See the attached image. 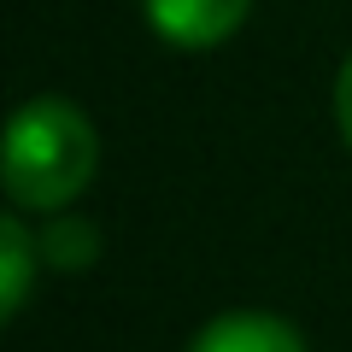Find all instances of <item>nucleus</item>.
Instances as JSON below:
<instances>
[{
    "mask_svg": "<svg viewBox=\"0 0 352 352\" xmlns=\"http://www.w3.org/2000/svg\"><path fill=\"white\" fill-rule=\"evenodd\" d=\"M100 176V129L65 94H36L6 124V159H0V188L6 206L30 217L71 212Z\"/></svg>",
    "mask_w": 352,
    "mask_h": 352,
    "instance_id": "nucleus-1",
    "label": "nucleus"
},
{
    "mask_svg": "<svg viewBox=\"0 0 352 352\" xmlns=\"http://www.w3.org/2000/svg\"><path fill=\"white\" fill-rule=\"evenodd\" d=\"M252 0H141L147 30L176 53H212L241 36Z\"/></svg>",
    "mask_w": 352,
    "mask_h": 352,
    "instance_id": "nucleus-2",
    "label": "nucleus"
},
{
    "mask_svg": "<svg viewBox=\"0 0 352 352\" xmlns=\"http://www.w3.org/2000/svg\"><path fill=\"white\" fill-rule=\"evenodd\" d=\"M182 352H311V346L282 311L241 305V311H217L212 323H200Z\"/></svg>",
    "mask_w": 352,
    "mask_h": 352,
    "instance_id": "nucleus-3",
    "label": "nucleus"
},
{
    "mask_svg": "<svg viewBox=\"0 0 352 352\" xmlns=\"http://www.w3.org/2000/svg\"><path fill=\"white\" fill-rule=\"evenodd\" d=\"M41 270H47V258H41V235L30 229V212H6L0 217V317L6 323L24 317Z\"/></svg>",
    "mask_w": 352,
    "mask_h": 352,
    "instance_id": "nucleus-4",
    "label": "nucleus"
},
{
    "mask_svg": "<svg viewBox=\"0 0 352 352\" xmlns=\"http://www.w3.org/2000/svg\"><path fill=\"white\" fill-rule=\"evenodd\" d=\"M41 258H47V270H71L76 276V270H88L100 258V229L76 212H53L47 229H41Z\"/></svg>",
    "mask_w": 352,
    "mask_h": 352,
    "instance_id": "nucleus-5",
    "label": "nucleus"
},
{
    "mask_svg": "<svg viewBox=\"0 0 352 352\" xmlns=\"http://www.w3.org/2000/svg\"><path fill=\"white\" fill-rule=\"evenodd\" d=\"M329 106H335V129H340V141H346V153H352V53L340 59V71H335V94H329Z\"/></svg>",
    "mask_w": 352,
    "mask_h": 352,
    "instance_id": "nucleus-6",
    "label": "nucleus"
}]
</instances>
